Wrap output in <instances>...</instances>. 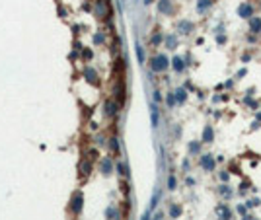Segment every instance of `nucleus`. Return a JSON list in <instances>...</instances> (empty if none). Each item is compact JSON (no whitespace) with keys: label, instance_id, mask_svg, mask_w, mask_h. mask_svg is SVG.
Listing matches in <instances>:
<instances>
[{"label":"nucleus","instance_id":"5","mask_svg":"<svg viewBox=\"0 0 261 220\" xmlns=\"http://www.w3.org/2000/svg\"><path fill=\"white\" fill-rule=\"evenodd\" d=\"M154 63H156V64H154V70H164V68L168 66V59H166V57H158Z\"/></svg>","mask_w":261,"mask_h":220},{"label":"nucleus","instance_id":"9","mask_svg":"<svg viewBox=\"0 0 261 220\" xmlns=\"http://www.w3.org/2000/svg\"><path fill=\"white\" fill-rule=\"evenodd\" d=\"M174 63H175V64H174V66H175V70H181V68H183V63H181V59H175Z\"/></svg>","mask_w":261,"mask_h":220},{"label":"nucleus","instance_id":"1","mask_svg":"<svg viewBox=\"0 0 261 220\" xmlns=\"http://www.w3.org/2000/svg\"><path fill=\"white\" fill-rule=\"evenodd\" d=\"M238 14L242 18H253V8H251V4H242L238 8Z\"/></svg>","mask_w":261,"mask_h":220},{"label":"nucleus","instance_id":"6","mask_svg":"<svg viewBox=\"0 0 261 220\" xmlns=\"http://www.w3.org/2000/svg\"><path fill=\"white\" fill-rule=\"evenodd\" d=\"M212 136H214L212 129H211V127H205V133H203V140H205V142H211V140H212Z\"/></svg>","mask_w":261,"mask_h":220},{"label":"nucleus","instance_id":"10","mask_svg":"<svg viewBox=\"0 0 261 220\" xmlns=\"http://www.w3.org/2000/svg\"><path fill=\"white\" fill-rule=\"evenodd\" d=\"M160 10H164V12H166V10H170V4H168V0H166V2H162V4H160Z\"/></svg>","mask_w":261,"mask_h":220},{"label":"nucleus","instance_id":"14","mask_svg":"<svg viewBox=\"0 0 261 220\" xmlns=\"http://www.w3.org/2000/svg\"><path fill=\"white\" fill-rule=\"evenodd\" d=\"M172 214H174V216H177V214H179V208H177V207H174V208H172Z\"/></svg>","mask_w":261,"mask_h":220},{"label":"nucleus","instance_id":"15","mask_svg":"<svg viewBox=\"0 0 261 220\" xmlns=\"http://www.w3.org/2000/svg\"><path fill=\"white\" fill-rule=\"evenodd\" d=\"M148 216H150V210H148V212H146L144 216H142V220H148Z\"/></svg>","mask_w":261,"mask_h":220},{"label":"nucleus","instance_id":"4","mask_svg":"<svg viewBox=\"0 0 261 220\" xmlns=\"http://www.w3.org/2000/svg\"><path fill=\"white\" fill-rule=\"evenodd\" d=\"M249 29L253 33H259V29H261V18H249Z\"/></svg>","mask_w":261,"mask_h":220},{"label":"nucleus","instance_id":"3","mask_svg":"<svg viewBox=\"0 0 261 220\" xmlns=\"http://www.w3.org/2000/svg\"><path fill=\"white\" fill-rule=\"evenodd\" d=\"M201 166H203L205 170L212 171V168H214V160H212V156H211V154H205V156L201 158Z\"/></svg>","mask_w":261,"mask_h":220},{"label":"nucleus","instance_id":"7","mask_svg":"<svg viewBox=\"0 0 261 220\" xmlns=\"http://www.w3.org/2000/svg\"><path fill=\"white\" fill-rule=\"evenodd\" d=\"M152 125L158 127V111H156V107H152Z\"/></svg>","mask_w":261,"mask_h":220},{"label":"nucleus","instance_id":"2","mask_svg":"<svg viewBox=\"0 0 261 220\" xmlns=\"http://www.w3.org/2000/svg\"><path fill=\"white\" fill-rule=\"evenodd\" d=\"M217 214L220 216V220H230V216H232L230 208H228L226 205H220V207H217Z\"/></svg>","mask_w":261,"mask_h":220},{"label":"nucleus","instance_id":"13","mask_svg":"<svg viewBox=\"0 0 261 220\" xmlns=\"http://www.w3.org/2000/svg\"><path fill=\"white\" fill-rule=\"evenodd\" d=\"M220 191H222V195H230V189H226V185H222Z\"/></svg>","mask_w":261,"mask_h":220},{"label":"nucleus","instance_id":"12","mask_svg":"<svg viewBox=\"0 0 261 220\" xmlns=\"http://www.w3.org/2000/svg\"><path fill=\"white\" fill-rule=\"evenodd\" d=\"M259 203H261V201H259V199H253V201H249V203H248V205H249V207H257Z\"/></svg>","mask_w":261,"mask_h":220},{"label":"nucleus","instance_id":"11","mask_svg":"<svg viewBox=\"0 0 261 220\" xmlns=\"http://www.w3.org/2000/svg\"><path fill=\"white\" fill-rule=\"evenodd\" d=\"M170 189H175V177H170Z\"/></svg>","mask_w":261,"mask_h":220},{"label":"nucleus","instance_id":"8","mask_svg":"<svg viewBox=\"0 0 261 220\" xmlns=\"http://www.w3.org/2000/svg\"><path fill=\"white\" fill-rule=\"evenodd\" d=\"M185 98H187V95H185V90H177V100H179V101H185Z\"/></svg>","mask_w":261,"mask_h":220}]
</instances>
